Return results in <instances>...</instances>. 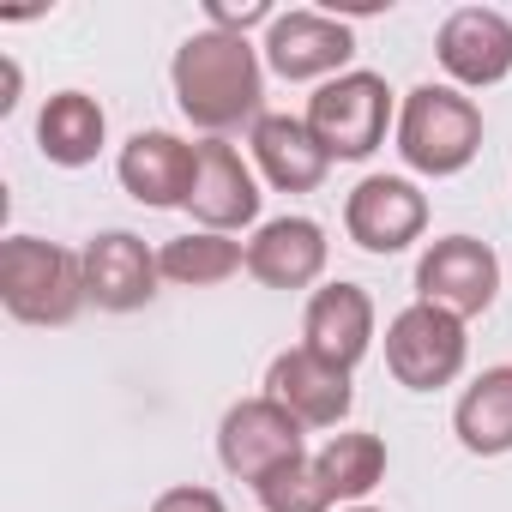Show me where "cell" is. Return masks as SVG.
Segmentation results:
<instances>
[{
	"instance_id": "cell-1",
	"label": "cell",
	"mask_w": 512,
	"mask_h": 512,
	"mask_svg": "<svg viewBox=\"0 0 512 512\" xmlns=\"http://www.w3.org/2000/svg\"><path fill=\"white\" fill-rule=\"evenodd\" d=\"M169 85H175V103L181 115L223 139L235 133L241 121H260V97H266V73H260V49L235 31H199L175 49V67H169Z\"/></svg>"
},
{
	"instance_id": "cell-2",
	"label": "cell",
	"mask_w": 512,
	"mask_h": 512,
	"mask_svg": "<svg viewBox=\"0 0 512 512\" xmlns=\"http://www.w3.org/2000/svg\"><path fill=\"white\" fill-rule=\"evenodd\" d=\"M0 302L25 326H67L91 302L85 290V253H67L37 235L0 241Z\"/></svg>"
},
{
	"instance_id": "cell-3",
	"label": "cell",
	"mask_w": 512,
	"mask_h": 512,
	"mask_svg": "<svg viewBox=\"0 0 512 512\" xmlns=\"http://www.w3.org/2000/svg\"><path fill=\"white\" fill-rule=\"evenodd\" d=\"M482 151V109L452 85H416L398 109V157L416 175H458Z\"/></svg>"
},
{
	"instance_id": "cell-4",
	"label": "cell",
	"mask_w": 512,
	"mask_h": 512,
	"mask_svg": "<svg viewBox=\"0 0 512 512\" xmlns=\"http://www.w3.org/2000/svg\"><path fill=\"white\" fill-rule=\"evenodd\" d=\"M302 121L314 127V139H320L332 157L362 163V157H374L380 139H386L392 91H386L380 73H338V79H326V85L308 97V115H302Z\"/></svg>"
},
{
	"instance_id": "cell-5",
	"label": "cell",
	"mask_w": 512,
	"mask_h": 512,
	"mask_svg": "<svg viewBox=\"0 0 512 512\" xmlns=\"http://www.w3.org/2000/svg\"><path fill=\"white\" fill-rule=\"evenodd\" d=\"M464 356H470V338H464V320L428 308V302H410L392 326H386V368L398 386L410 392H440L464 374Z\"/></svg>"
},
{
	"instance_id": "cell-6",
	"label": "cell",
	"mask_w": 512,
	"mask_h": 512,
	"mask_svg": "<svg viewBox=\"0 0 512 512\" xmlns=\"http://www.w3.org/2000/svg\"><path fill=\"white\" fill-rule=\"evenodd\" d=\"M494 290H500V260L476 235H440L416 260V302H428V308H440L452 320L488 314Z\"/></svg>"
},
{
	"instance_id": "cell-7",
	"label": "cell",
	"mask_w": 512,
	"mask_h": 512,
	"mask_svg": "<svg viewBox=\"0 0 512 512\" xmlns=\"http://www.w3.org/2000/svg\"><path fill=\"white\" fill-rule=\"evenodd\" d=\"M217 458H223V470L241 476V482H266L272 470L308 458V452H302V422H296L278 398H241V404L223 416V428H217Z\"/></svg>"
},
{
	"instance_id": "cell-8",
	"label": "cell",
	"mask_w": 512,
	"mask_h": 512,
	"mask_svg": "<svg viewBox=\"0 0 512 512\" xmlns=\"http://www.w3.org/2000/svg\"><path fill=\"white\" fill-rule=\"evenodd\" d=\"M356 55V37L344 19H326V13H278L266 25V67L290 85H308V79H338L344 61Z\"/></svg>"
},
{
	"instance_id": "cell-9",
	"label": "cell",
	"mask_w": 512,
	"mask_h": 512,
	"mask_svg": "<svg viewBox=\"0 0 512 512\" xmlns=\"http://www.w3.org/2000/svg\"><path fill=\"white\" fill-rule=\"evenodd\" d=\"M344 229L356 247L368 253H404L422 229H428V199L416 193V181L404 175H368L356 181V193L344 199Z\"/></svg>"
},
{
	"instance_id": "cell-10",
	"label": "cell",
	"mask_w": 512,
	"mask_h": 512,
	"mask_svg": "<svg viewBox=\"0 0 512 512\" xmlns=\"http://www.w3.org/2000/svg\"><path fill=\"white\" fill-rule=\"evenodd\" d=\"M266 398H278L302 428H338V422L350 416V404H356V392H350V368L314 356L308 344H302V350H284V356L272 362V374H266Z\"/></svg>"
},
{
	"instance_id": "cell-11",
	"label": "cell",
	"mask_w": 512,
	"mask_h": 512,
	"mask_svg": "<svg viewBox=\"0 0 512 512\" xmlns=\"http://www.w3.org/2000/svg\"><path fill=\"white\" fill-rule=\"evenodd\" d=\"M434 55H440V67H446L458 85L488 91V85H500V79L512 73V25H506V13H494V7H458V13L440 25Z\"/></svg>"
},
{
	"instance_id": "cell-12",
	"label": "cell",
	"mask_w": 512,
	"mask_h": 512,
	"mask_svg": "<svg viewBox=\"0 0 512 512\" xmlns=\"http://www.w3.org/2000/svg\"><path fill=\"white\" fill-rule=\"evenodd\" d=\"M157 253L133 235V229H103V235H91V247H85V290H91V302L97 308H109V314H133V308H145L151 296H157Z\"/></svg>"
},
{
	"instance_id": "cell-13",
	"label": "cell",
	"mask_w": 512,
	"mask_h": 512,
	"mask_svg": "<svg viewBox=\"0 0 512 512\" xmlns=\"http://www.w3.org/2000/svg\"><path fill=\"white\" fill-rule=\"evenodd\" d=\"M121 187L151 205V211H169V205H187L193 199V175H199V145L151 127V133H133L121 145Z\"/></svg>"
},
{
	"instance_id": "cell-14",
	"label": "cell",
	"mask_w": 512,
	"mask_h": 512,
	"mask_svg": "<svg viewBox=\"0 0 512 512\" xmlns=\"http://www.w3.org/2000/svg\"><path fill=\"white\" fill-rule=\"evenodd\" d=\"M193 223L199 229H241L260 217V181H253V169L241 163V151L229 139H205L199 145V175H193V199H187Z\"/></svg>"
},
{
	"instance_id": "cell-15",
	"label": "cell",
	"mask_w": 512,
	"mask_h": 512,
	"mask_svg": "<svg viewBox=\"0 0 512 512\" xmlns=\"http://www.w3.org/2000/svg\"><path fill=\"white\" fill-rule=\"evenodd\" d=\"M302 338L314 356L338 362V368H356L374 344V296L362 284H326L308 296V314H302Z\"/></svg>"
},
{
	"instance_id": "cell-16",
	"label": "cell",
	"mask_w": 512,
	"mask_h": 512,
	"mask_svg": "<svg viewBox=\"0 0 512 512\" xmlns=\"http://www.w3.org/2000/svg\"><path fill=\"white\" fill-rule=\"evenodd\" d=\"M247 272L266 290H308L326 272V229L314 217H272L247 241Z\"/></svg>"
},
{
	"instance_id": "cell-17",
	"label": "cell",
	"mask_w": 512,
	"mask_h": 512,
	"mask_svg": "<svg viewBox=\"0 0 512 512\" xmlns=\"http://www.w3.org/2000/svg\"><path fill=\"white\" fill-rule=\"evenodd\" d=\"M247 145H253V163L266 169V181L278 193H314L326 181V169H332V151L296 115H260Z\"/></svg>"
},
{
	"instance_id": "cell-18",
	"label": "cell",
	"mask_w": 512,
	"mask_h": 512,
	"mask_svg": "<svg viewBox=\"0 0 512 512\" xmlns=\"http://www.w3.org/2000/svg\"><path fill=\"white\" fill-rule=\"evenodd\" d=\"M103 133H109V121H103L97 97H85V91H55V97L43 103V115H37V145H43V157L61 163V169L97 163Z\"/></svg>"
},
{
	"instance_id": "cell-19",
	"label": "cell",
	"mask_w": 512,
	"mask_h": 512,
	"mask_svg": "<svg viewBox=\"0 0 512 512\" xmlns=\"http://www.w3.org/2000/svg\"><path fill=\"white\" fill-rule=\"evenodd\" d=\"M452 428H458V446L476 458L512 452V368H482L476 386H464Z\"/></svg>"
},
{
	"instance_id": "cell-20",
	"label": "cell",
	"mask_w": 512,
	"mask_h": 512,
	"mask_svg": "<svg viewBox=\"0 0 512 512\" xmlns=\"http://www.w3.org/2000/svg\"><path fill=\"white\" fill-rule=\"evenodd\" d=\"M241 266H247L241 241H229V235H217V229L175 235V241H163V253H157V272H163L169 284H181V290H211V284L235 278Z\"/></svg>"
},
{
	"instance_id": "cell-21",
	"label": "cell",
	"mask_w": 512,
	"mask_h": 512,
	"mask_svg": "<svg viewBox=\"0 0 512 512\" xmlns=\"http://www.w3.org/2000/svg\"><path fill=\"white\" fill-rule=\"evenodd\" d=\"M314 464H320L332 500H362L386 476V440L380 434H332Z\"/></svg>"
},
{
	"instance_id": "cell-22",
	"label": "cell",
	"mask_w": 512,
	"mask_h": 512,
	"mask_svg": "<svg viewBox=\"0 0 512 512\" xmlns=\"http://www.w3.org/2000/svg\"><path fill=\"white\" fill-rule=\"evenodd\" d=\"M253 488H260L266 512H326L332 506V488H326V476H320L314 458H296V464L272 470L266 482H253Z\"/></svg>"
},
{
	"instance_id": "cell-23",
	"label": "cell",
	"mask_w": 512,
	"mask_h": 512,
	"mask_svg": "<svg viewBox=\"0 0 512 512\" xmlns=\"http://www.w3.org/2000/svg\"><path fill=\"white\" fill-rule=\"evenodd\" d=\"M151 512H229V506H223V494H211V488H199V482H181V488L157 494Z\"/></svg>"
},
{
	"instance_id": "cell-24",
	"label": "cell",
	"mask_w": 512,
	"mask_h": 512,
	"mask_svg": "<svg viewBox=\"0 0 512 512\" xmlns=\"http://www.w3.org/2000/svg\"><path fill=\"white\" fill-rule=\"evenodd\" d=\"M205 19H211V31H235V37H241L247 25H260V19L272 25L278 13L266 7V0H247V7H223V0H211V7H205Z\"/></svg>"
},
{
	"instance_id": "cell-25",
	"label": "cell",
	"mask_w": 512,
	"mask_h": 512,
	"mask_svg": "<svg viewBox=\"0 0 512 512\" xmlns=\"http://www.w3.org/2000/svg\"><path fill=\"white\" fill-rule=\"evenodd\" d=\"M350 512H374V506H350Z\"/></svg>"
}]
</instances>
